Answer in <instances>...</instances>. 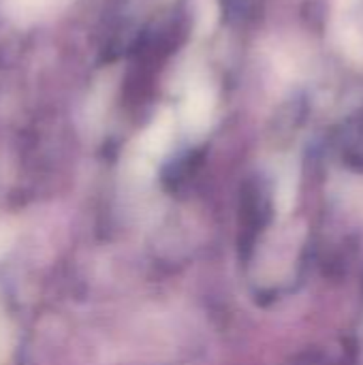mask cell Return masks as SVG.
<instances>
[{
    "label": "cell",
    "mask_w": 363,
    "mask_h": 365,
    "mask_svg": "<svg viewBox=\"0 0 363 365\" xmlns=\"http://www.w3.org/2000/svg\"><path fill=\"white\" fill-rule=\"evenodd\" d=\"M6 246H9V237L0 233V255H2L4 250H6Z\"/></svg>",
    "instance_id": "1"
}]
</instances>
